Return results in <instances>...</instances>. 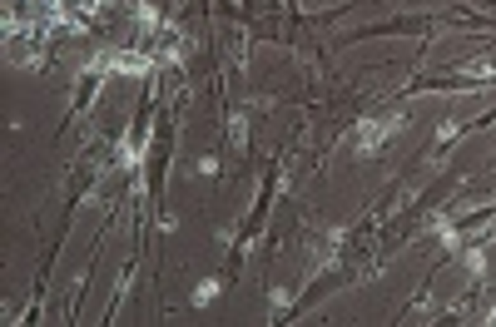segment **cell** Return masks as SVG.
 I'll return each mask as SVG.
<instances>
[{"mask_svg": "<svg viewBox=\"0 0 496 327\" xmlns=\"http://www.w3.org/2000/svg\"><path fill=\"white\" fill-rule=\"evenodd\" d=\"M392 129H397V119H387V124H367V129H362V144H372V139H387Z\"/></svg>", "mask_w": 496, "mask_h": 327, "instance_id": "6da1fadb", "label": "cell"}]
</instances>
